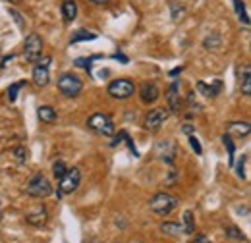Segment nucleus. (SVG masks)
I'll use <instances>...</instances> for the list:
<instances>
[{"mask_svg":"<svg viewBox=\"0 0 251 243\" xmlns=\"http://www.w3.org/2000/svg\"><path fill=\"white\" fill-rule=\"evenodd\" d=\"M24 191H25L29 197H35V199H45V197H49V195L52 193V185H50V182H49V180L39 172V174H35L31 180L25 183Z\"/></svg>","mask_w":251,"mask_h":243,"instance_id":"f257e3e1","label":"nucleus"},{"mask_svg":"<svg viewBox=\"0 0 251 243\" xmlns=\"http://www.w3.org/2000/svg\"><path fill=\"white\" fill-rule=\"evenodd\" d=\"M178 199L170 193H157L151 201H149V209L158 216H168L176 207H178Z\"/></svg>","mask_w":251,"mask_h":243,"instance_id":"f03ea898","label":"nucleus"},{"mask_svg":"<svg viewBox=\"0 0 251 243\" xmlns=\"http://www.w3.org/2000/svg\"><path fill=\"white\" fill-rule=\"evenodd\" d=\"M87 127L93 129L95 133H99V135H104V137H110V135H114V131H116L114 122L110 120V116H106V114H102V112L93 114V116L87 120Z\"/></svg>","mask_w":251,"mask_h":243,"instance_id":"7ed1b4c3","label":"nucleus"},{"mask_svg":"<svg viewBox=\"0 0 251 243\" xmlns=\"http://www.w3.org/2000/svg\"><path fill=\"white\" fill-rule=\"evenodd\" d=\"M56 85H58V91L62 93L64 97H68V98L77 97L81 93V89H83L81 79L77 75H74V73H64V75H60V79H58Z\"/></svg>","mask_w":251,"mask_h":243,"instance_id":"20e7f679","label":"nucleus"},{"mask_svg":"<svg viewBox=\"0 0 251 243\" xmlns=\"http://www.w3.org/2000/svg\"><path fill=\"white\" fill-rule=\"evenodd\" d=\"M79 182H81V172H79V168H68V170H66V174L60 178V183H58V193H60V195L74 193V191L79 187Z\"/></svg>","mask_w":251,"mask_h":243,"instance_id":"39448f33","label":"nucleus"},{"mask_svg":"<svg viewBox=\"0 0 251 243\" xmlns=\"http://www.w3.org/2000/svg\"><path fill=\"white\" fill-rule=\"evenodd\" d=\"M41 52H43V41L37 33H29L25 43H24V56L25 60L35 64V62L41 58Z\"/></svg>","mask_w":251,"mask_h":243,"instance_id":"423d86ee","label":"nucleus"},{"mask_svg":"<svg viewBox=\"0 0 251 243\" xmlns=\"http://www.w3.org/2000/svg\"><path fill=\"white\" fill-rule=\"evenodd\" d=\"M133 93H135V87H133V83L129 79H116V81H112L108 85V95L112 98H118V100L129 98Z\"/></svg>","mask_w":251,"mask_h":243,"instance_id":"0eeeda50","label":"nucleus"},{"mask_svg":"<svg viewBox=\"0 0 251 243\" xmlns=\"http://www.w3.org/2000/svg\"><path fill=\"white\" fill-rule=\"evenodd\" d=\"M37 66L33 68V83L37 87H47L49 81H50V73H49V64H50V58H39L35 62Z\"/></svg>","mask_w":251,"mask_h":243,"instance_id":"6e6552de","label":"nucleus"},{"mask_svg":"<svg viewBox=\"0 0 251 243\" xmlns=\"http://www.w3.org/2000/svg\"><path fill=\"white\" fill-rule=\"evenodd\" d=\"M168 120V110L166 108H155V110H151L147 116H145V129H149V131H158L162 125H164V122Z\"/></svg>","mask_w":251,"mask_h":243,"instance_id":"1a4fd4ad","label":"nucleus"},{"mask_svg":"<svg viewBox=\"0 0 251 243\" xmlns=\"http://www.w3.org/2000/svg\"><path fill=\"white\" fill-rule=\"evenodd\" d=\"M176 152H178V147L172 139H166V141H158L157 143V156L160 160H164L166 164H172L174 158H176Z\"/></svg>","mask_w":251,"mask_h":243,"instance_id":"9d476101","label":"nucleus"},{"mask_svg":"<svg viewBox=\"0 0 251 243\" xmlns=\"http://www.w3.org/2000/svg\"><path fill=\"white\" fill-rule=\"evenodd\" d=\"M166 100H168V110H170V112H180V110H182V100H180V81H178V79L166 89Z\"/></svg>","mask_w":251,"mask_h":243,"instance_id":"9b49d317","label":"nucleus"},{"mask_svg":"<svg viewBox=\"0 0 251 243\" xmlns=\"http://www.w3.org/2000/svg\"><path fill=\"white\" fill-rule=\"evenodd\" d=\"M139 97H141V102L145 104H153L160 98V89H158L155 83H143L141 89H139Z\"/></svg>","mask_w":251,"mask_h":243,"instance_id":"f8f14e48","label":"nucleus"},{"mask_svg":"<svg viewBox=\"0 0 251 243\" xmlns=\"http://www.w3.org/2000/svg\"><path fill=\"white\" fill-rule=\"evenodd\" d=\"M62 18L66 24H72L77 18V4L75 0H64L62 2Z\"/></svg>","mask_w":251,"mask_h":243,"instance_id":"ddd939ff","label":"nucleus"},{"mask_svg":"<svg viewBox=\"0 0 251 243\" xmlns=\"http://www.w3.org/2000/svg\"><path fill=\"white\" fill-rule=\"evenodd\" d=\"M251 127L248 122H232V123H228V133H234V135H238V137H246V135H250Z\"/></svg>","mask_w":251,"mask_h":243,"instance_id":"4468645a","label":"nucleus"},{"mask_svg":"<svg viewBox=\"0 0 251 243\" xmlns=\"http://www.w3.org/2000/svg\"><path fill=\"white\" fill-rule=\"evenodd\" d=\"M37 116H39V120L45 122V123H52V122H56V110L52 106H39Z\"/></svg>","mask_w":251,"mask_h":243,"instance_id":"2eb2a0df","label":"nucleus"},{"mask_svg":"<svg viewBox=\"0 0 251 243\" xmlns=\"http://www.w3.org/2000/svg\"><path fill=\"white\" fill-rule=\"evenodd\" d=\"M160 232H162V234H168V236L186 234V232H184V226H182V224H176V222H162V224H160Z\"/></svg>","mask_w":251,"mask_h":243,"instance_id":"dca6fc26","label":"nucleus"},{"mask_svg":"<svg viewBox=\"0 0 251 243\" xmlns=\"http://www.w3.org/2000/svg\"><path fill=\"white\" fill-rule=\"evenodd\" d=\"M220 87H222V85H220V81H215V85H205L203 81H199V83H197V89L203 93L207 98H215V97L219 95Z\"/></svg>","mask_w":251,"mask_h":243,"instance_id":"f3484780","label":"nucleus"},{"mask_svg":"<svg viewBox=\"0 0 251 243\" xmlns=\"http://www.w3.org/2000/svg\"><path fill=\"white\" fill-rule=\"evenodd\" d=\"M25 222H29V224H33V226H41V224H45V222H47V211H45V207H39L37 213L27 214V216H25Z\"/></svg>","mask_w":251,"mask_h":243,"instance_id":"a211bd4d","label":"nucleus"},{"mask_svg":"<svg viewBox=\"0 0 251 243\" xmlns=\"http://www.w3.org/2000/svg\"><path fill=\"white\" fill-rule=\"evenodd\" d=\"M242 93L244 97H251V68L246 66L242 70Z\"/></svg>","mask_w":251,"mask_h":243,"instance_id":"6ab92c4d","label":"nucleus"},{"mask_svg":"<svg viewBox=\"0 0 251 243\" xmlns=\"http://www.w3.org/2000/svg\"><path fill=\"white\" fill-rule=\"evenodd\" d=\"M234 10H236V14H238V20L248 27V25H250V16H248V12H246L244 0H234Z\"/></svg>","mask_w":251,"mask_h":243,"instance_id":"aec40b11","label":"nucleus"},{"mask_svg":"<svg viewBox=\"0 0 251 243\" xmlns=\"http://www.w3.org/2000/svg\"><path fill=\"white\" fill-rule=\"evenodd\" d=\"M93 39H97V33H91V31H87V29H79V31H75V33L72 35L70 43H79V41H93Z\"/></svg>","mask_w":251,"mask_h":243,"instance_id":"412c9836","label":"nucleus"},{"mask_svg":"<svg viewBox=\"0 0 251 243\" xmlns=\"http://www.w3.org/2000/svg\"><path fill=\"white\" fill-rule=\"evenodd\" d=\"M184 232H186V234H193V232H195L193 213H191V211H186V213H184Z\"/></svg>","mask_w":251,"mask_h":243,"instance_id":"4be33fe9","label":"nucleus"},{"mask_svg":"<svg viewBox=\"0 0 251 243\" xmlns=\"http://www.w3.org/2000/svg\"><path fill=\"white\" fill-rule=\"evenodd\" d=\"M25 85V81H18V83H12L10 85V89H8V100L10 102H14L16 98H18V93H20V89Z\"/></svg>","mask_w":251,"mask_h":243,"instance_id":"5701e85b","label":"nucleus"},{"mask_svg":"<svg viewBox=\"0 0 251 243\" xmlns=\"http://www.w3.org/2000/svg\"><path fill=\"white\" fill-rule=\"evenodd\" d=\"M224 232H226V236H228V238H232V240H238V242H246V236H244V234H242L238 228H234V226H228Z\"/></svg>","mask_w":251,"mask_h":243,"instance_id":"b1692460","label":"nucleus"},{"mask_svg":"<svg viewBox=\"0 0 251 243\" xmlns=\"http://www.w3.org/2000/svg\"><path fill=\"white\" fill-rule=\"evenodd\" d=\"M222 141H224V147L228 149V156H230V166H232V164H234V152H236V147H234V143H232L230 135H224V137H222Z\"/></svg>","mask_w":251,"mask_h":243,"instance_id":"393cba45","label":"nucleus"},{"mask_svg":"<svg viewBox=\"0 0 251 243\" xmlns=\"http://www.w3.org/2000/svg\"><path fill=\"white\" fill-rule=\"evenodd\" d=\"M66 170H68V168H66V164H64L62 160H56V162L52 164V174H54L58 180L66 174Z\"/></svg>","mask_w":251,"mask_h":243,"instance_id":"a878e982","label":"nucleus"},{"mask_svg":"<svg viewBox=\"0 0 251 243\" xmlns=\"http://www.w3.org/2000/svg\"><path fill=\"white\" fill-rule=\"evenodd\" d=\"M12 154L16 156L18 162H25V160H27V149H25V147H16V149L12 151Z\"/></svg>","mask_w":251,"mask_h":243,"instance_id":"bb28decb","label":"nucleus"},{"mask_svg":"<svg viewBox=\"0 0 251 243\" xmlns=\"http://www.w3.org/2000/svg\"><path fill=\"white\" fill-rule=\"evenodd\" d=\"M205 47H207L209 50H211V49H213V50H215V49H219V47H220V37H217V35L207 37V39H205Z\"/></svg>","mask_w":251,"mask_h":243,"instance_id":"cd10ccee","label":"nucleus"},{"mask_svg":"<svg viewBox=\"0 0 251 243\" xmlns=\"http://www.w3.org/2000/svg\"><path fill=\"white\" fill-rule=\"evenodd\" d=\"M189 145H191V149L197 152V154H201L203 149H201V143H199V139L195 137V135H189Z\"/></svg>","mask_w":251,"mask_h":243,"instance_id":"c85d7f7f","label":"nucleus"},{"mask_svg":"<svg viewBox=\"0 0 251 243\" xmlns=\"http://www.w3.org/2000/svg\"><path fill=\"white\" fill-rule=\"evenodd\" d=\"M95 58H77L75 60V66H79V68H85L87 72H91V62H93Z\"/></svg>","mask_w":251,"mask_h":243,"instance_id":"c756f323","label":"nucleus"},{"mask_svg":"<svg viewBox=\"0 0 251 243\" xmlns=\"http://www.w3.org/2000/svg\"><path fill=\"white\" fill-rule=\"evenodd\" d=\"M170 8H172V18H174V20H178V18L182 16V12H184V8L178 10V2H174V0L170 2Z\"/></svg>","mask_w":251,"mask_h":243,"instance_id":"7c9ffc66","label":"nucleus"},{"mask_svg":"<svg viewBox=\"0 0 251 243\" xmlns=\"http://www.w3.org/2000/svg\"><path fill=\"white\" fill-rule=\"evenodd\" d=\"M244 162H246V154L242 156V160H240V164H238V178H246V174H244Z\"/></svg>","mask_w":251,"mask_h":243,"instance_id":"2f4dec72","label":"nucleus"},{"mask_svg":"<svg viewBox=\"0 0 251 243\" xmlns=\"http://www.w3.org/2000/svg\"><path fill=\"white\" fill-rule=\"evenodd\" d=\"M10 14L14 16V20H16V24H18V25H24V22H22V16H20L16 10H12V8H10Z\"/></svg>","mask_w":251,"mask_h":243,"instance_id":"473e14b6","label":"nucleus"},{"mask_svg":"<svg viewBox=\"0 0 251 243\" xmlns=\"http://www.w3.org/2000/svg\"><path fill=\"white\" fill-rule=\"evenodd\" d=\"M191 243H213V242H209L205 236H197V238H195V240H193Z\"/></svg>","mask_w":251,"mask_h":243,"instance_id":"72a5a7b5","label":"nucleus"},{"mask_svg":"<svg viewBox=\"0 0 251 243\" xmlns=\"http://www.w3.org/2000/svg\"><path fill=\"white\" fill-rule=\"evenodd\" d=\"M184 131H186L188 135H191V133H193V125H191V123H186V125H184Z\"/></svg>","mask_w":251,"mask_h":243,"instance_id":"f704fd0d","label":"nucleus"},{"mask_svg":"<svg viewBox=\"0 0 251 243\" xmlns=\"http://www.w3.org/2000/svg\"><path fill=\"white\" fill-rule=\"evenodd\" d=\"M180 72H182V68H176V70H172V72H170V75H178Z\"/></svg>","mask_w":251,"mask_h":243,"instance_id":"c9c22d12","label":"nucleus"},{"mask_svg":"<svg viewBox=\"0 0 251 243\" xmlns=\"http://www.w3.org/2000/svg\"><path fill=\"white\" fill-rule=\"evenodd\" d=\"M91 2H93V4H106L108 0H91Z\"/></svg>","mask_w":251,"mask_h":243,"instance_id":"e433bc0d","label":"nucleus"},{"mask_svg":"<svg viewBox=\"0 0 251 243\" xmlns=\"http://www.w3.org/2000/svg\"><path fill=\"white\" fill-rule=\"evenodd\" d=\"M0 220H2V213H0Z\"/></svg>","mask_w":251,"mask_h":243,"instance_id":"4c0bfd02","label":"nucleus"}]
</instances>
